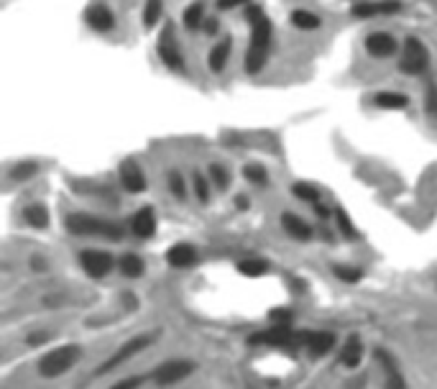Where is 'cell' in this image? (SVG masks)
I'll return each instance as SVG.
<instances>
[{
    "mask_svg": "<svg viewBox=\"0 0 437 389\" xmlns=\"http://www.w3.org/2000/svg\"><path fill=\"white\" fill-rule=\"evenodd\" d=\"M243 18H246L248 28H251V41H248L246 49V59H243V67H246L248 75H259L269 62V51H271V38H274V26L269 21L266 11L259 6V3H251L243 11Z\"/></svg>",
    "mask_w": 437,
    "mask_h": 389,
    "instance_id": "1",
    "label": "cell"
},
{
    "mask_svg": "<svg viewBox=\"0 0 437 389\" xmlns=\"http://www.w3.org/2000/svg\"><path fill=\"white\" fill-rule=\"evenodd\" d=\"M67 230L72 236H90V238H108V241H118L123 236V228L113 220L90 215V213H70L64 220Z\"/></svg>",
    "mask_w": 437,
    "mask_h": 389,
    "instance_id": "2",
    "label": "cell"
},
{
    "mask_svg": "<svg viewBox=\"0 0 437 389\" xmlns=\"http://www.w3.org/2000/svg\"><path fill=\"white\" fill-rule=\"evenodd\" d=\"M156 57L169 72H177V75H184V72H187V59H184V51H182V44H179L177 28H174L171 21H164L161 31H158Z\"/></svg>",
    "mask_w": 437,
    "mask_h": 389,
    "instance_id": "3",
    "label": "cell"
},
{
    "mask_svg": "<svg viewBox=\"0 0 437 389\" xmlns=\"http://www.w3.org/2000/svg\"><path fill=\"white\" fill-rule=\"evenodd\" d=\"M82 353H85L82 346H77V343L57 346V348H51L49 353L41 356V361H38V374H41L44 379L62 377V374H67V371L82 358Z\"/></svg>",
    "mask_w": 437,
    "mask_h": 389,
    "instance_id": "4",
    "label": "cell"
},
{
    "mask_svg": "<svg viewBox=\"0 0 437 389\" xmlns=\"http://www.w3.org/2000/svg\"><path fill=\"white\" fill-rule=\"evenodd\" d=\"M153 341H156V336H153V333H139V336H131L126 343L118 346V348L110 353L108 361H102V364L97 366L95 374H110V371H115L118 366H123L126 361H131L134 356L144 353L146 348L153 343Z\"/></svg>",
    "mask_w": 437,
    "mask_h": 389,
    "instance_id": "5",
    "label": "cell"
},
{
    "mask_svg": "<svg viewBox=\"0 0 437 389\" xmlns=\"http://www.w3.org/2000/svg\"><path fill=\"white\" fill-rule=\"evenodd\" d=\"M399 54H401L399 57V72L401 75L419 77V75H425L427 67H430V49H427V44L419 36L404 38V44H401Z\"/></svg>",
    "mask_w": 437,
    "mask_h": 389,
    "instance_id": "6",
    "label": "cell"
},
{
    "mask_svg": "<svg viewBox=\"0 0 437 389\" xmlns=\"http://www.w3.org/2000/svg\"><path fill=\"white\" fill-rule=\"evenodd\" d=\"M254 346H271V348H294L304 343V336H297L289 326H271L269 331H261L251 336Z\"/></svg>",
    "mask_w": 437,
    "mask_h": 389,
    "instance_id": "7",
    "label": "cell"
},
{
    "mask_svg": "<svg viewBox=\"0 0 437 389\" xmlns=\"http://www.w3.org/2000/svg\"><path fill=\"white\" fill-rule=\"evenodd\" d=\"M80 267L85 269V275L92 277V279H102L108 277L115 267V256L110 251L102 249H85L80 251Z\"/></svg>",
    "mask_w": 437,
    "mask_h": 389,
    "instance_id": "8",
    "label": "cell"
},
{
    "mask_svg": "<svg viewBox=\"0 0 437 389\" xmlns=\"http://www.w3.org/2000/svg\"><path fill=\"white\" fill-rule=\"evenodd\" d=\"M192 371H195V361H190V358H169L153 371V384L171 387V384H179L182 379L190 377Z\"/></svg>",
    "mask_w": 437,
    "mask_h": 389,
    "instance_id": "9",
    "label": "cell"
},
{
    "mask_svg": "<svg viewBox=\"0 0 437 389\" xmlns=\"http://www.w3.org/2000/svg\"><path fill=\"white\" fill-rule=\"evenodd\" d=\"M363 49H366L368 57H374V59H392V57L399 54L401 46H399V41L392 36V33L374 31V33H368V36L363 38Z\"/></svg>",
    "mask_w": 437,
    "mask_h": 389,
    "instance_id": "10",
    "label": "cell"
},
{
    "mask_svg": "<svg viewBox=\"0 0 437 389\" xmlns=\"http://www.w3.org/2000/svg\"><path fill=\"white\" fill-rule=\"evenodd\" d=\"M118 179H121L123 190L131 192V195H139V192H144L146 187H149L144 166L136 159H123L121 164H118Z\"/></svg>",
    "mask_w": 437,
    "mask_h": 389,
    "instance_id": "11",
    "label": "cell"
},
{
    "mask_svg": "<svg viewBox=\"0 0 437 389\" xmlns=\"http://www.w3.org/2000/svg\"><path fill=\"white\" fill-rule=\"evenodd\" d=\"M401 0H363L350 8L353 18H381V16H394L401 11Z\"/></svg>",
    "mask_w": 437,
    "mask_h": 389,
    "instance_id": "12",
    "label": "cell"
},
{
    "mask_svg": "<svg viewBox=\"0 0 437 389\" xmlns=\"http://www.w3.org/2000/svg\"><path fill=\"white\" fill-rule=\"evenodd\" d=\"M85 23H87L95 33H110L115 28L113 8L105 6V3H92V6H87V11H85Z\"/></svg>",
    "mask_w": 437,
    "mask_h": 389,
    "instance_id": "13",
    "label": "cell"
},
{
    "mask_svg": "<svg viewBox=\"0 0 437 389\" xmlns=\"http://www.w3.org/2000/svg\"><path fill=\"white\" fill-rule=\"evenodd\" d=\"M156 211H153L151 205H144V208H139V211L134 213V218H131V230H134V236L139 238H153L156 236Z\"/></svg>",
    "mask_w": 437,
    "mask_h": 389,
    "instance_id": "14",
    "label": "cell"
},
{
    "mask_svg": "<svg viewBox=\"0 0 437 389\" xmlns=\"http://www.w3.org/2000/svg\"><path fill=\"white\" fill-rule=\"evenodd\" d=\"M376 358H379L381 369H384V389H406V382H404V374H401L399 364L394 361L392 353L387 351H376Z\"/></svg>",
    "mask_w": 437,
    "mask_h": 389,
    "instance_id": "15",
    "label": "cell"
},
{
    "mask_svg": "<svg viewBox=\"0 0 437 389\" xmlns=\"http://www.w3.org/2000/svg\"><path fill=\"white\" fill-rule=\"evenodd\" d=\"M166 262L174 269H190L200 262V251L192 246V243H174L169 251H166Z\"/></svg>",
    "mask_w": 437,
    "mask_h": 389,
    "instance_id": "16",
    "label": "cell"
},
{
    "mask_svg": "<svg viewBox=\"0 0 437 389\" xmlns=\"http://www.w3.org/2000/svg\"><path fill=\"white\" fill-rule=\"evenodd\" d=\"M304 348H307V353L315 358L325 356V353H330L333 348H335V333L330 331H315V333H307L304 336Z\"/></svg>",
    "mask_w": 437,
    "mask_h": 389,
    "instance_id": "17",
    "label": "cell"
},
{
    "mask_svg": "<svg viewBox=\"0 0 437 389\" xmlns=\"http://www.w3.org/2000/svg\"><path fill=\"white\" fill-rule=\"evenodd\" d=\"M230 54H233V36L220 38V41L212 46V51L207 54L210 72H212V75H222L225 67H228V62H230Z\"/></svg>",
    "mask_w": 437,
    "mask_h": 389,
    "instance_id": "18",
    "label": "cell"
},
{
    "mask_svg": "<svg viewBox=\"0 0 437 389\" xmlns=\"http://www.w3.org/2000/svg\"><path fill=\"white\" fill-rule=\"evenodd\" d=\"M281 228L286 230V236H291L294 241H310L312 238V225L304 220L302 215H297V213H281Z\"/></svg>",
    "mask_w": 437,
    "mask_h": 389,
    "instance_id": "19",
    "label": "cell"
},
{
    "mask_svg": "<svg viewBox=\"0 0 437 389\" xmlns=\"http://www.w3.org/2000/svg\"><path fill=\"white\" fill-rule=\"evenodd\" d=\"M371 102H374L379 110H404V108H409V97H406L404 92H399V90H379V92L371 97Z\"/></svg>",
    "mask_w": 437,
    "mask_h": 389,
    "instance_id": "20",
    "label": "cell"
},
{
    "mask_svg": "<svg viewBox=\"0 0 437 389\" xmlns=\"http://www.w3.org/2000/svg\"><path fill=\"white\" fill-rule=\"evenodd\" d=\"M205 21H207V8H205V0H195V3H190V6L182 11V26L187 28V31H200L205 26Z\"/></svg>",
    "mask_w": 437,
    "mask_h": 389,
    "instance_id": "21",
    "label": "cell"
},
{
    "mask_svg": "<svg viewBox=\"0 0 437 389\" xmlns=\"http://www.w3.org/2000/svg\"><path fill=\"white\" fill-rule=\"evenodd\" d=\"M23 220L31 225V228H36V230L49 228V223H51L49 208H46V205H41V203L26 205V208H23Z\"/></svg>",
    "mask_w": 437,
    "mask_h": 389,
    "instance_id": "22",
    "label": "cell"
},
{
    "mask_svg": "<svg viewBox=\"0 0 437 389\" xmlns=\"http://www.w3.org/2000/svg\"><path fill=\"white\" fill-rule=\"evenodd\" d=\"M361 361H363V343L358 336H350L340 351V364L348 366V369H355V366H361Z\"/></svg>",
    "mask_w": 437,
    "mask_h": 389,
    "instance_id": "23",
    "label": "cell"
},
{
    "mask_svg": "<svg viewBox=\"0 0 437 389\" xmlns=\"http://www.w3.org/2000/svg\"><path fill=\"white\" fill-rule=\"evenodd\" d=\"M161 18H164V0H144V8H141L144 28H156Z\"/></svg>",
    "mask_w": 437,
    "mask_h": 389,
    "instance_id": "24",
    "label": "cell"
},
{
    "mask_svg": "<svg viewBox=\"0 0 437 389\" xmlns=\"http://www.w3.org/2000/svg\"><path fill=\"white\" fill-rule=\"evenodd\" d=\"M291 26L297 28V31H317L320 28V16H315L312 11H307V8H294L291 11Z\"/></svg>",
    "mask_w": 437,
    "mask_h": 389,
    "instance_id": "25",
    "label": "cell"
},
{
    "mask_svg": "<svg viewBox=\"0 0 437 389\" xmlns=\"http://www.w3.org/2000/svg\"><path fill=\"white\" fill-rule=\"evenodd\" d=\"M118 269H121V275L128 277V279H139L141 275L146 272V262L141 259L139 254H123L121 262H118Z\"/></svg>",
    "mask_w": 437,
    "mask_h": 389,
    "instance_id": "26",
    "label": "cell"
},
{
    "mask_svg": "<svg viewBox=\"0 0 437 389\" xmlns=\"http://www.w3.org/2000/svg\"><path fill=\"white\" fill-rule=\"evenodd\" d=\"M269 262H264V259H259V256H248V259H243V262H238V272H241L243 277H251V279H256V277H264L269 272Z\"/></svg>",
    "mask_w": 437,
    "mask_h": 389,
    "instance_id": "27",
    "label": "cell"
},
{
    "mask_svg": "<svg viewBox=\"0 0 437 389\" xmlns=\"http://www.w3.org/2000/svg\"><path fill=\"white\" fill-rule=\"evenodd\" d=\"M291 195H294L297 200H302V203H310V205L323 203V192L317 190L315 185H310V182H294V185H291Z\"/></svg>",
    "mask_w": 437,
    "mask_h": 389,
    "instance_id": "28",
    "label": "cell"
},
{
    "mask_svg": "<svg viewBox=\"0 0 437 389\" xmlns=\"http://www.w3.org/2000/svg\"><path fill=\"white\" fill-rule=\"evenodd\" d=\"M166 185H169L171 198L177 200V203H184V200H187V179H184V174L179 172V169H171V172L166 174Z\"/></svg>",
    "mask_w": 437,
    "mask_h": 389,
    "instance_id": "29",
    "label": "cell"
},
{
    "mask_svg": "<svg viewBox=\"0 0 437 389\" xmlns=\"http://www.w3.org/2000/svg\"><path fill=\"white\" fill-rule=\"evenodd\" d=\"M207 177H210V182L217 187V190H225V187H230V169L225 164H220V161L210 164Z\"/></svg>",
    "mask_w": 437,
    "mask_h": 389,
    "instance_id": "30",
    "label": "cell"
},
{
    "mask_svg": "<svg viewBox=\"0 0 437 389\" xmlns=\"http://www.w3.org/2000/svg\"><path fill=\"white\" fill-rule=\"evenodd\" d=\"M243 177L256 187L269 185V169L264 164H246L243 166Z\"/></svg>",
    "mask_w": 437,
    "mask_h": 389,
    "instance_id": "31",
    "label": "cell"
},
{
    "mask_svg": "<svg viewBox=\"0 0 437 389\" xmlns=\"http://www.w3.org/2000/svg\"><path fill=\"white\" fill-rule=\"evenodd\" d=\"M335 223H338V228H340V233L345 238H350V241H358V228L353 225V220H350V215L342 208H335Z\"/></svg>",
    "mask_w": 437,
    "mask_h": 389,
    "instance_id": "32",
    "label": "cell"
},
{
    "mask_svg": "<svg viewBox=\"0 0 437 389\" xmlns=\"http://www.w3.org/2000/svg\"><path fill=\"white\" fill-rule=\"evenodd\" d=\"M11 179L13 182H26V179H31L38 174V164L36 161H18L16 166H11Z\"/></svg>",
    "mask_w": 437,
    "mask_h": 389,
    "instance_id": "33",
    "label": "cell"
},
{
    "mask_svg": "<svg viewBox=\"0 0 437 389\" xmlns=\"http://www.w3.org/2000/svg\"><path fill=\"white\" fill-rule=\"evenodd\" d=\"M333 275L340 282H345V284H355V282L363 279V269L348 267V264H335V267H333Z\"/></svg>",
    "mask_w": 437,
    "mask_h": 389,
    "instance_id": "34",
    "label": "cell"
},
{
    "mask_svg": "<svg viewBox=\"0 0 437 389\" xmlns=\"http://www.w3.org/2000/svg\"><path fill=\"white\" fill-rule=\"evenodd\" d=\"M192 190H195L197 203H210V182L203 172H192Z\"/></svg>",
    "mask_w": 437,
    "mask_h": 389,
    "instance_id": "35",
    "label": "cell"
},
{
    "mask_svg": "<svg viewBox=\"0 0 437 389\" xmlns=\"http://www.w3.org/2000/svg\"><path fill=\"white\" fill-rule=\"evenodd\" d=\"M425 113L437 121V85H427L425 90Z\"/></svg>",
    "mask_w": 437,
    "mask_h": 389,
    "instance_id": "36",
    "label": "cell"
},
{
    "mask_svg": "<svg viewBox=\"0 0 437 389\" xmlns=\"http://www.w3.org/2000/svg\"><path fill=\"white\" fill-rule=\"evenodd\" d=\"M254 0H217L215 3V8L217 11H235V8H246V6H251Z\"/></svg>",
    "mask_w": 437,
    "mask_h": 389,
    "instance_id": "37",
    "label": "cell"
},
{
    "mask_svg": "<svg viewBox=\"0 0 437 389\" xmlns=\"http://www.w3.org/2000/svg\"><path fill=\"white\" fill-rule=\"evenodd\" d=\"M271 320H274V326H289L291 310H286V307H276V310H271Z\"/></svg>",
    "mask_w": 437,
    "mask_h": 389,
    "instance_id": "38",
    "label": "cell"
},
{
    "mask_svg": "<svg viewBox=\"0 0 437 389\" xmlns=\"http://www.w3.org/2000/svg\"><path fill=\"white\" fill-rule=\"evenodd\" d=\"M141 384H144L141 377H126V379H121V382H115L110 389H139Z\"/></svg>",
    "mask_w": 437,
    "mask_h": 389,
    "instance_id": "39",
    "label": "cell"
},
{
    "mask_svg": "<svg viewBox=\"0 0 437 389\" xmlns=\"http://www.w3.org/2000/svg\"><path fill=\"white\" fill-rule=\"evenodd\" d=\"M312 208H315V215L320 218V220H330V218H335V211L328 208V205H323V203L312 205Z\"/></svg>",
    "mask_w": 437,
    "mask_h": 389,
    "instance_id": "40",
    "label": "cell"
},
{
    "mask_svg": "<svg viewBox=\"0 0 437 389\" xmlns=\"http://www.w3.org/2000/svg\"><path fill=\"white\" fill-rule=\"evenodd\" d=\"M51 339V333H46V331H41V333H31L28 336V346H38V343H46V341Z\"/></svg>",
    "mask_w": 437,
    "mask_h": 389,
    "instance_id": "41",
    "label": "cell"
},
{
    "mask_svg": "<svg viewBox=\"0 0 437 389\" xmlns=\"http://www.w3.org/2000/svg\"><path fill=\"white\" fill-rule=\"evenodd\" d=\"M205 33H207V36H215L217 33V18H212V16H207V21H205Z\"/></svg>",
    "mask_w": 437,
    "mask_h": 389,
    "instance_id": "42",
    "label": "cell"
},
{
    "mask_svg": "<svg viewBox=\"0 0 437 389\" xmlns=\"http://www.w3.org/2000/svg\"><path fill=\"white\" fill-rule=\"evenodd\" d=\"M235 205H238V208H248V205H251V200L243 198V195H238V198H235Z\"/></svg>",
    "mask_w": 437,
    "mask_h": 389,
    "instance_id": "43",
    "label": "cell"
}]
</instances>
